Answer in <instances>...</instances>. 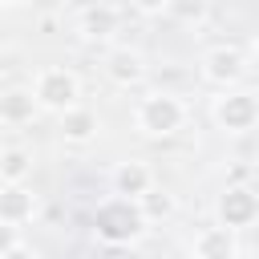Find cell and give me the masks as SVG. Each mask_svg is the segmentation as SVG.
<instances>
[{"label": "cell", "mask_w": 259, "mask_h": 259, "mask_svg": "<svg viewBox=\"0 0 259 259\" xmlns=\"http://www.w3.org/2000/svg\"><path fill=\"white\" fill-rule=\"evenodd\" d=\"M36 101L45 109H73L77 105V77L65 73V69H45L36 77Z\"/></svg>", "instance_id": "3957f363"}, {"label": "cell", "mask_w": 259, "mask_h": 259, "mask_svg": "<svg viewBox=\"0 0 259 259\" xmlns=\"http://www.w3.org/2000/svg\"><path fill=\"white\" fill-rule=\"evenodd\" d=\"M12 247H16V231H12V223H0V255Z\"/></svg>", "instance_id": "e0dca14e"}, {"label": "cell", "mask_w": 259, "mask_h": 259, "mask_svg": "<svg viewBox=\"0 0 259 259\" xmlns=\"http://www.w3.org/2000/svg\"><path fill=\"white\" fill-rule=\"evenodd\" d=\"M142 227H146V214H142L138 198H117L97 210V235L105 243H130L142 235Z\"/></svg>", "instance_id": "6da1fadb"}, {"label": "cell", "mask_w": 259, "mask_h": 259, "mask_svg": "<svg viewBox=\"0 0 259 259\" xmlns=\"http://www.w3.org/2000/svg\"><path fill=\"white\" fill-rule=\"evenodd\" d=\"M109 77L117 81V85H134V81H142V57L138 53H130V49H117L113 57H109Z\"/></svg>", "instance_id": "7c38bea8"}, {"label": "cell", "mask_w": 259, "mask_h": 259, "mask_svg": "<svg viewBox=\"0 0 259 259\" xmlns=\"http://www.w3.org/2000/svg\"><path fill=\"white\" fill-rule=\"evenodd\" d=\"M0 259H32V255H28V251H24V247H12V251H4V255H0Z\"/></svg>", "instance_id": "d6986e66"}, {"label": "cell", "mask_w": 259, "mask_h": 259, "mask_svg": "<svg viewBox=\"0 0 259 259\" xmlns=\"http://www.w3.org/2000/svg\"><path fill=\"white\" fill-rule=\"evenodd\" d=\"M61 134L69 138V142H89L93 134H97V117L89 113V109H65L61 113Z\"/></svg>", "instance_id": "8fae6325"}, {"label": "cell", "mask_w": 259, "mask_h": 259, "mask_svg": "<svg viewBox=\"0 0 259 259\" xmlns=\"http://www.w3.org/2000/svg\"><path fill=\"white\" fill-rule=\"evenodd\" d=\"M214 117H219V125L223 130H251L255 121H259V101H255V93H227L219 105H214Z\"/></svg>", "instance_id": "277c9868"}, {"label": "cell", "mask_w": 259, "mask_h": 259, "mask_svg": "<svg viewBox=\"0 0 259 259\" xmlns=\"http://www.w3.org/2000/svg\"><path fill=\"white\" fill-rule=\"evenodd\" d=\"M219 219L227 227H247L259 219V194L247 190V186H231L223 198H219Z\"/></svg>", "instance_id": "5b68a950"}, {"label": "cell", "mask_w": 259, "mask_h": 259, "mask_svg": "<svg viewBox=\"0 0 259 259\" xmlns=\"http://www.w3.org/2000/svg\"><path fill=\"white\" fill-rule=\"evenodd\" d=\"M142 12H162V8H170V0H134Z\"/></svg>", "instance_id": "ac0fdd59"}, {"label": "cell", "mask_w": 259, "mask_h": 259, "mask_svg": "<svg viewBox=\"0 0 259 259\" xmlns=\"http://www.w3.org/2000/svg\"><path fill=\"white\" fill-rule=\"evenodd\" d=\"M113 182H117V194H125V198H142V194L154 186V182H150V170H146V166H138V162L121 166Z\"/></svg>", "instance_id": "4fadbf2b"}, {"label": "cell", "mask_w": 259, "mask_h": 259, "mask_svg": "<svg viewBox=\"0 0 259 259\" xmlns=\"http://www.w3.org/2000/svg\"><path fill=\"white\" fill-rule=\"evenodd\" d=\"M138 206H142V214H146V219H166V214L174 210V198H170L166 190H154V186H150V190L138 198Z\"/></svg>", "instance_id": "9a60e30c"}, {"label": "cell", "mask_w": 259, "mask_h": 259, "mask_svg": "<svg viewBox=\"0 0 259 259\" xmlns=\"http://www.w3.org/2000/svg\"><path fill=\"white\" fill-rule=\"evenodd\" d=\"M194 255L198 259H235V227H206L194 239Z\"/></svg>", "instance_id": "8992f818"}, {"label": "cell", "mask_w": 259, "mask_h": 259, "mask_svg": "<svg viewBox=\"0 0 259 259\" xmlns=\"http://www.w3.org/2000/svg\"><path fill=\"white\" fill-rule=\"evenodd\" d=\"M170 12L178 20H198L206 12V0H170Z\"/></svg>", "instance_id": "2e32d148"}, {"label": "cell", "mask_w": 259, "mask_h": 259, "mask_svg": "<svg viewBox=\"0 0 259 259\" xmlns=\"http://www.w3.org/2000/svg\"><path fill=\"white\" fill-rule=\"evenodd\" d=\"M40 101H36V93H28V89H8V93H0V121H8V125H20V121H28L32 117V109H36Z\"/></svg>", "instance_id": "9c48e42d"}, {"label": "cell", "mask_w": 259, "mask_h": 259, "mask_svg": "<svg viewBox=\"0 0 259 259\" xmlns=\"http://www.w3.org/2000/svg\"><path fill=\"white\" fill-rule=\"evenodd\" d=\"M239 73H243L239 49H214V53H206V77L214 85H231V81H239Z\"/></svg>", "instance_id": "ba28073f"}, {"label": "cell", "mask_w": 259, "mask_h": 259, "mask_svg": "<svg viewBox=\"0 0 259 259\" xmlns=\"http://www.w3.org/2000/svg\"><path fill=\"white\" fill-rule=\"evenodd\" d=\"M117 28V12L109 8V4H93V8H85V16H81V32L89 36V40H101V36H109Z\"/></svg>", "instance_id": "30bf717a"}, {"label": "cell", "mask_w": 259, "mask_h": 259, "mask_svg": "<svg viewBox=\"0 0 259 259\" xmlns=\"http://www.w3.org/2000/svg\"><path fill=\"white\" fill-rule=\"evenodd\" d=\"M182 101L178 97H170V93H150L142 105H138V125L146 130V134H158V138H166V134H174L178 125H182Z\"/></svg>", "instance_id": "7a4b0ae2"}, {"label": "cell", "mask_w": 259, "mask_h": 259, "mask_svg": "<svg viewBox=\"0 0 259 259\" xmlns=\"http://www.w3.org/2000/svg\"><path fill=\"white\" fill-rule=\"evenodd\" d=\"M32 170V154L28 150H4L0 154V178L4 182H20Z\"/></svg>", "instance_id": "5bb4252c"}, {"label": "cell", "mask_w": 259, "mask_h": 259, "mask_svg": "<svg viewBox=\"0 0 259 259\" xmlns=\"http://www.w3.org/2000/svg\"><path fill=\"white\" fill-rule=\"evenodd\" d=\"M32 194L20 186V182H8L4 190H0V223H24V219H32Z\"/></svg>", "instance_id": "52a82bcc"}, {"label": "cell", "mask_w": 259, "mask_h": 259, "mask_svg": "<svg viewBox=\"0 0 259 259\" xmlns=\"http://www.w3.org/2000/svg\"><path fill=\"white\" fill-rule=\"evenodd\" d=\"M255 65H259V40H255Z\"/></svg>", "instance_id": "44dd1931"}, {"label": "cell", "mask_w": 259, "mask_h": 259, "mask_svg": "<svg viewBox=\"0 0 259 259\" xmlns=\"http://www.w3.org/2000/svg\"><path fill=\"white\" fill-rule=\"evenodd\" d=\"M4 4H32V0H4Z\"/></svg>", "instance_id": "ffe728a7"}]
</instances>
